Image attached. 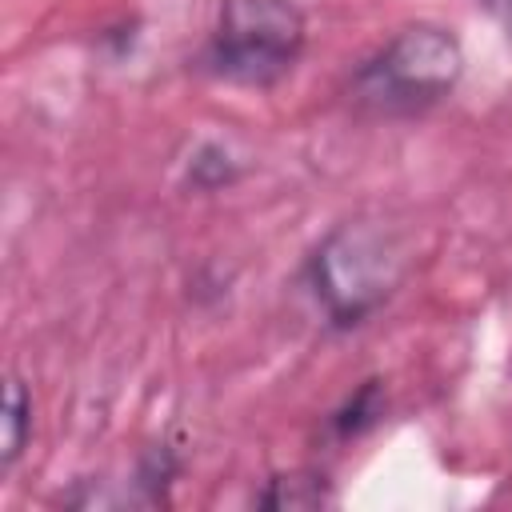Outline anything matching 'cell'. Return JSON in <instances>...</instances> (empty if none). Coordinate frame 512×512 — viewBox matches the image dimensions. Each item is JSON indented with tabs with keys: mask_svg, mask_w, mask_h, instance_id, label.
Segmentation results:
<instances>
[{
	"mask_svg": "<svg viewBox=\"0 0 512 512\" xmlns=\"http://www.w3.org/2000/svg\"><path fill=\"white\" fill-rule=\"evenodd\" d=\"M308 40L296 0H220L208 68L244 88H268L292 72Z\"/></svg>",
	"mask_w": 512,
	"mask_h": 512,
	"instance_id": "obj_2",
	"label": "cell"
},
{
	"mask_svg": "<svg viewBox=\"0 0 512 512\" xmlns=\"http://www.w3.org/2000/svg\"><path fill=\"white\" fill-rule=\"evenodd\" d=\"M376 416H380V388H376V380H368V384L348 400V408L336 412V432H340V436H356V432L368 428Z\"/></svg>",
	"mask_w": 512,
	"mask_h": 512,
	"instance_id": "obj_6",
	"label": "cell"
},
{
	"mask_svg": "<svg viewBox=\"0 0 512 512\" xmlns=\"http://www.w3.org/2000/svg\"><path fill=\"white\" fill-rule=\"evenodd\" d=\"M28 436H32V396L16 376H8L4 380V448H0L4 472L20 460Z\"/></svg>",
	"mask_w": 512,
	"mask_h": 512,
	"instance_id": "obj_5",
	"label": "cell"
},
{
	"mask_svg": "<svg viewBox=\"0 0 512 512\" xmlns=\"http://www.w3.org/2000/svg\"><path fill=\"white\" fill-rule=\"evenodd\" d=\"M260 508H320L332 504L328 480L316 472H288V476H272L268 488L256 496Z\"/></svg>",
	"mask_w": 512,
	"mask_h": 512,
	"instance_id": "obj_4",
	"label": "cell"
},
{
	"mask_svg": "<svg viewBox=\"0 0 512 512\" xmlns=\"http://www.w3.org/2000/svg\"><path fill=\"white\" fill-rule=\"evenodd\" d=\"M404 268L408 256L392 228L376 220H344L308 256V284L324 316L336 328H352L396 292Z\"/></svg>",
	"mask_w": 512,
	"mask_h": 512,
	"instance_id": "obj_1",
	"label": "cell"
},
{
	"mask_svg": "<svg viewBox=\"0 0 512 512\" xmlns=\"http://www.w3.org/2000/svg\"><path fill=\"white\" fill-rule=\"evenodd\" d=\"M496 20H500V28L512 36V0H480Z\"/></svg>",
	"mask_w": 512,
	"mask_h": 512,
	"instance_id": "obj_7",
	"label": "cell"
},
{
	"mask_svg": "<svg viewBox=\"0 0 512 512\" xmlns=\"http://www.w3.org/2000/svg\"><path fill=\"white\" fill-rule=\"evenodd\" d=\"M464 76V48L444 24L400 28L356 76L364 100L384 108H424L448 96Z\"/></svg>",
	"mask_w": 512,
	"mask_h": 512,
	"instance_id": "obj_3",
	"label": "cell"
}]
</instances>
